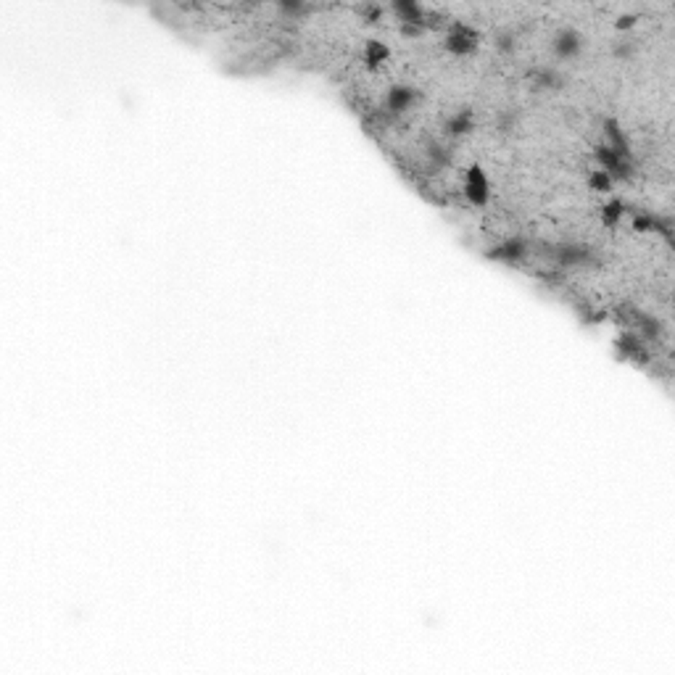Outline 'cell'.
Masks as SVG:
<instances>
[{"instance_id": "1", "label": "cell", "mask_w": 675, "mask_h": 675, "mask_svg": "<svg viewBox=\"0 0 675 675\" xmlns=\"http://www.w3.org/2000/svg\"><path fill=\"white\" fill-rule=\"evenodd\" d=\"M478 32L467 24H451L449 32H446V40H443V48L449 50L451 56H470L478 50Z\"/></svg>"}, {"instance_id": "2", "label": "cell", "mask_w": 675, "mask_h": 675, "mask_svg": "<svg viewBox=\"0 0 675 675\" xmlns=\"http://www.w3.org/2000/svg\"><path fill=\"white\" fill-rule=\"evenodd\" d=\"M420 103V90L411 88V85H393L388 93H385V111L391 117H401L406 111Z\"/></svg>"}, {"instance_id": "3", "label": "cell", "mask_w": 675, "mask_h": 675, "mask_svg": "<svg viewBox=\"0 0 675 675\" xmlns=\"http://www.w3.org/2000/svg\"><path fill=\"white\" fill-rule=\"evenodd\" d=\"M464 198L470 201L472 206H486L491 198V182L486 169L480 167H470L464 172Z\"/></svg>"}, {"instance_id": "4", "label": "cell", "mask_w": 675, "mask_h": 675, "mask_svg": "<svg viewBox=\"0 0 675 675\" xmlns=\"http://www.w3.org/2000/svg\"><path fill=\"white\" fill-rule=\"evenodd\" d=\"M551 50H554V56L562 61L577 59L580 50H583V37H580V32L573 30V27H562V30H557V35L551 37Z\"/></svg>"}, {"instance_id": "5", "label": "cell", "mask_w": 675, "mask_h": 675, "mask_svg": "<svg viewBox=\"0 0 675 675\" xmlns=\"http://www.w3.org/2000/svg\"><path fill=\"white\" fill-rule=\"evenodd\" d=\"M488 259H493V262H507V264H515V262H522L525 256H528V243L522 240V237H507L504 243L493 245V248H488Z\"/></svg>"}, {"instance_id": "6", "label": "cell", "mask_w": 675, "mask_h": 675, "mask_svg": "<svg viewBox=\"0 0 675 675\" xmlns=\"http://www.w3.org/2000/svg\"><path fill=\"white\" fill-rule=\"evenodd\" d=\"M601 132H604V143L601 146H607L612 153H617L620 158H630V143H628L626 132L620 129V124H617L615 119H604L601 122Z\"/></svg>"}, {"instance_id": "7", "label": "cell", "mask_w": 675, "mask_h": 675, "mask_svg": "<svg viewBox=\"0 0 675 675\" xmlns=\"http://www.w3.org/2000/svg\"><path fill=\"white\" fill-rule=\"evenodd\" d=\"M472 127H475L472 114L464 111V108H459V111H454V114H449V117L443 119V132L451 137H464L467 132H472Z\"/></svg>"}, {"instance_id": "8", "label": "cell", "mask_w": 675, "mask_h": 675, "mask_svg": "<svg viewBox=\"0 0 675 675\" xmlns=\"http://www.w3.org/2000/svg\"><path fill=\"white\" fill-rule=\"evenodd\" d=\"M388 56H391V50H388L385 42H380V40H367V45H364V64H367V66L377 69L380 64L388 61Z\"/></svg>"}, {"instance_id": "9", "label": "cell", "mask_w": 675, "mask_h": 675, "mask_svg": "<svg viewBox=\"0 0 675 675\" xmlns=\"http://www.w3.org/2000/svg\"><path fill=\"white\" fill-rule=\"evenodd\" d=\"M530 79H533V88H539V90H557L562 88V82H565L557 69H536V71L530 74Z\"/></svg>"}, {"instance_id": "10", "label": "cell", "mask_w": 675, "mask_h": 675, "mask_svg": "<svg viewBox=\"0 0 675 675\" xmlns=\"http://www.w3.org/2000/svg\"><path fill=\"white\" fill-rule=\"evenodd\" d=\"M626 216V204L623 201H617V198H612V201H607V204L601 206V222H604V227H617V222Z\"/></svg>"}, {"instance_id": "11", "label": "cell", "mask_w": 675, "mask_h": 675, "mask_svg": "<svg viewBox=\"0 0 675 675\" xmlns=\"http://www.w3.org/2000/svg\"><path fill=\"white\" fill-rule=\"evenodd\" d=\"M612 177L607 175V172H601V169H591V175H588V187L591 190H597V193H609L612 190Z\"/></svg>"}, {"instance_id": "12", "label": "cell", "mask_w": 675, "mask_h": 675, "mask_svg": "<svg viewBox=\"0 0 675 675\" xmlns=\"http://www.w3.org/2000/svg\"><path fill=\"white\" fill-rule=\"evenodd\" d=\"M496 124H499V129H512V124H515V114H512V111H501Z\"/></svg>"}, {"instance_id": "13", "label": "cell", "mask_w": 675, "mask_h": 675, "mask_svg": "<svg viewBox=\"0 0 675 675\" xmlns=\"http://www.w3.org/2000/svg\"><path fill=\"white\" fill-rule=\"evenodd\" d=\"M499 48L501 50H512V48H515V37H512L509 32H501V35H499Z\"/></svg>"}, {"instance_id": "14", "label": "cell", "mask_w": 675, "mask_h": 675, "mask_svg": "<svg viewBox=\"0 0 675 675\" xmlns=\"http://www.w3.org/2000/svg\"><path fill=\"white\" fill-rule=\"evenodd\" d=\"M633 24H636V16H628V13H626V16H620V19H617L615 27H617V30H630Z\"/></svg>"}]
</instances>
